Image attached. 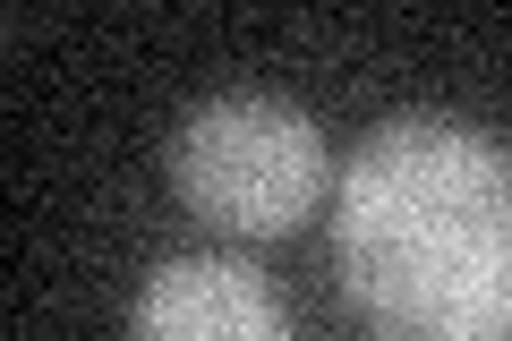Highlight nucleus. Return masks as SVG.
I'll return each instance as SVG.
<instances>
[{"label":"nucleus","mask_w":512,"mask_h":341,"mask_svg":"<svg viewBox=\"0 0 512 341\" xmlns=\"http://www.w3.org/2000/svg\"><path fill=\"white\" fill-rule=\"evenodd\" d=\"M171 188L231 239H282L325 205V128L282 94H214L171 137Z\"/></svg>","instance_id":"2"},{"label":"nucleus","mask_w":512,"mask_h":341,"mask_svg":"<svg viewBox=\"0 0 512 341\" xmlns=\"http://www.w3.org/2000/svg\"><path fill=\"white\" fill-rule=\"evenodd\" d=\"M333 265L376 341H512V154L402 111L333 180Z\"/></svg>","instance_id":"1"},{"label":"nucleus","mask_w":512,"mask_h":341,"mask_svg":"<svg viewBox=\"0 0 512 341\" xmlns=\"http://www.w3.org/2000/svg\"><path fill=\"white\" fill-rule=\"evenodd\" d=\"M137 341H299L274 282L239 256H171L137 290Z\"/></svg>","instance_id":"3"}]
</instances>
